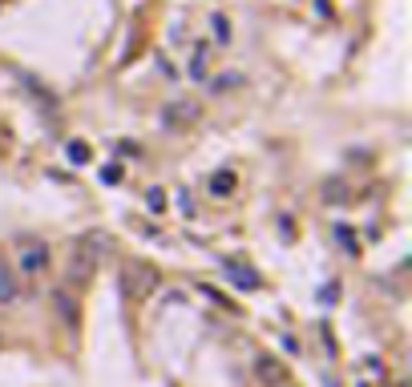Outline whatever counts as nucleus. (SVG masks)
I'll return each mask as SVG.
<instances>
[{
  "mask_svg": "<svg viewBox=\"0 0 412 387\" xmlns=\"http://www.w3.org/2000/svg\"><path fill=\"white\" fill-rule=\"evenodd\" d=\"M158 271L154 266H146V262H126L121 266V274H117V287H121V294L126 299H146V294H154L158 290Z\"/></svg>",
  "mask_w": 412,
  "mask_h": 387,
  "instance_id": "1",
  "label": "nucleus"
},
{
  "mask_svg": "<svg viewBox=\"0 0 412 387\" xmlns=\"http://www.w3.org/2000/svg\"><path fill=\"white\" fill-rule=\"evenodd\" d=\"M49 262H53L49 242H41V238H20V258H17V266H20L25 274H45V271H49Z\"/></svg>",
  "mask_w": 412,
  "mask_h": 387,
  "instance_id": "2",
  "label": "nucleus"
},
{
  "mask_svg": "<svg viewBox=\"0 0 412 387\" xmlns=\"http://www.w3.org/2000/svg\"><path fill=\"white\" fill-rule=\"evenodd\" d=\"M255 375H259L263 387H283L287 383V367H283L275 355H259V359H255Z\"/></svg>",
  "mask_w": 412,
  "mask_h": 387,
  "instance_id": "3",
  "label": "nucleus"
},
{
  "mask_svg": "<svg viewBox=\"0 0 412 387\" xmlns=\"http://www.w3.org/2000/svg\"><path fill=\"white\" fill-rule=\"evenodd\" d=\"M53 306H57V315H61L65 327H77V322H81V306H77V299H73V290L69 287L53 290Z\"/></svg>",
  "mask_w": 412,
  "mask_h": 387,
  "instance_id": "4",
  "label": "nucleus"
},
{
  "mask_svg": "<svg viewBox=\"0 0 412 387\" xmlns=\"http://www.w3.org/2000/svg\"><path fill=\"white\" fill-rule=\"evenodd\" d=\"M93 274V250H85V242L73 250V262H69V283H89Z\"/></svg>",
  "mask_w": 412,
  "mask_h": 387,
  "instance_id": "5",
  "label": "nucleus"
},
{
  "mask_svg": "<svg viewBox=\"0 0 412 387\" xmlns=\"http://www.w3.org/2000/svg\"><path fill=\"white\" fill-rule=\"evenodd\" d=\"M20 299V283H17V274H13V266L0 258V306H13Z\"/></svg>",
  "mask_w": 412,
  "mask_h": 387,
  "instance_id": "6",
  "label": "nucleus"
},
{
  "mask_svg": "<svg viewBox=\"0 0 412 387\" xmlns=\"http://www.w3.org/2000/svg\"><path fill=\"white\" fill-rule=\"evenodd\" d=\"M222 266H227V274H231L234 283H239V290H255V287H259V274H255V271H247V266H239L234 258H227Z\"/></svg>",
  "mask_w": 412,
  "mask_h": 387,
  "instance_id": "7",
  "label": "nucleus"
},
{
  "mask_svg": "<svg viewBox=\"0 0 412 387\" xmlns=\"http://www.w3.org/2000/svg\"><path fill=\"white\" fill-rule=\"evenodd\" d=\"M234 186H239V177H234L231 170H222V174L211 177V194H215V198H231Z\"/></svg>",
  "mask_w": 412,
  "mask_h": 387,
  "instance_id": "8",
  "label": "nucleus"
},
{
  "mask_svg": "<svg viewBox=\"0 0 412 387\" xmlns=\"http://www.w3.org/2000/svg\"><path fill=\"white\" fill-rule=\"evenodd\" d=\"M69 161H73V165H85V161H89V145L85 142H69Z\"/></svg>",
  "mask_w": 412,
  "mask_h": 387,
  "instance_id": "9",
  "label": "nucleus"
},
{
  "mask_svg": "<svg viewBox=\"0 0 412 387\" xmlns=\"http://www.w3.org/2000/svg\"><path fill=\"white\" fill-rule=\"evenodd\" d=\"M211 25H215V36L222 41V45H227V41H231V25H227V16H215Z\"/></svg>",
  "mask_w": 412,
  "mask_h": 387,
  "instance_id": "10",
  "label": "nucleus"
},
{
  "mask_svg": "<svg viewBox=\"0 0 412 387\" xmlns=\"http://www.w3.org/2000/svg\"><path fill=\"white\" fill-rule=\"evenodd\" d=\"M166 206V198H162V190H149V210H162Z\"/></svg>",
  "mask_w": 412,
  "mask_h": 387,
  "instance_id": "11",
  "label": "nucleus"
}]
</instances>
